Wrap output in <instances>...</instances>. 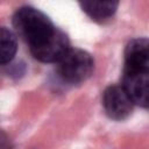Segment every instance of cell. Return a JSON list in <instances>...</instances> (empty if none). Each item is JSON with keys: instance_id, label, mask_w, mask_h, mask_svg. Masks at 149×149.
Returning a JSON list of instances; mask_svg holds the SVG:
<instances>
[{"instance_id": "cell-1", "label": "cell", "mask_w": 149, "mask_h": 149, "mask_svg": "<svg viewBox=\"0 0 149 149\" xmlns=\"http://www.w3.org/2000/svg\"><path fill=\"white\" fill-rule=\"evenodd\" d=\"M13 26L29 45L30 52L40 62H58L70 49L66 34L57 28L43 12L31 7H20L13 16Z\"/></svg>"}, {"instance_id": "cell-2", "label": "cell", "mask_w": 149, "mask_h": 149, "mask_svg": "<svg viewBox=\"0 0 149 149\" xmlns=\"http://www.w3.org/2000/svg\"><path fill=\"white\" fill-rule=\"evenodd\" d=\"M59 77L70 84H79L91 77L94 69L92 56L79 48H70L57 62Z\"/></svg>"}, {"instance_id": "cell-3", "label": "cell", "mask_w": 149, "mask_h": 149, "mask_svg": "<svg viewBox=\"0 0 149 149\" xmlns=\"http://www.w3.org/2000/svg\"><path fill=\"white\" fill-rule=\"evenodd\" d=\"M134 102L121 85H111L102 93V107L108 118L125 120L133 111Z\"/></svg>"}, {"instance_id": "cell-4", "label": "cell", "mask_w": 149, "mask_h": 149, "mask_svg": "<svg viewBox=\"0 0 149 149\" xmlns=\"http://www.w3.org/2000/svg\"><path fill=\"white\" fill-rule=\"evenodd\" d=\"M148 84L149 70L123 68L121 86L126 90L134 104L142 107L148 106Z\"/></svg>"}, {"instance_id": "cell-5", "label": "cell", "mask_w": 149, "mask_h": 149, "mask_svg": "<svg viewBox=\"0 0 149 149\" xmlns=\"http://www.w3.org/2000/svg\"><path fill=\"white\" fill-rule=\"evenodd\" d=\"M123 68L149 70V43L147 38H134L128 42L125 49Z\"/></svg>"}, {"instance_id": "cell-6", "label": "cell", "mask_w": 149, "mask_h": 149, "mask_svg": "<svg viewBox=\"0 0 149 149\" xmlns=\"http://www.w3.org/2000/svg\"><path fill=\"white\" fill-rule=\"evenodd\" d=\"M83 12L93 21L105 22L109 20L116 12L118 1H84L79 2Z\"/></svg>"}, {"instance_id": "cell-7", "label": "cell", "mask_w": 149, "mask_h": 149, "mask_svg": "<svg viewBox=\"0 0 149 149\" xmlns=\"http://www.w3.org/2000/svg\"><path fill=\"white\" fill-rule=\"evenodd\" d=\"M17 50L15 34L3 27H0V65L9 63Z\"/></svg>"}, {"instance_id": "cell-8", "label": "cell", "mask_w": 149, "mask_h": 149, "mask_svg": "<svg viewBox=\"0 0 149 149\" xmlns=\"http://www.w3.org/2000/svg\"><path fill=\"white\" fill-rule=\"evenodd\" d=\"M12 144L9 141V137L0 129V149H10Z\"/></svg>"}]
</instances>
